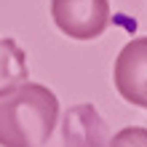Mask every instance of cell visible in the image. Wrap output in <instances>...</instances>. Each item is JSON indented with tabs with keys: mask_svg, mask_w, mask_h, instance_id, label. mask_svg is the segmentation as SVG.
<instances>
[{
	"mask_svg": "<svg viewBox=\"0 0 147 147\" xmlns=\"http://www.w3.org/2000/svg\"><path fill=\"white\" fill-rule=\"evenodd\" d=\"M56 120V94L43 83L24 80L0 96V147H43Z\"/></svg>",
	"mask_w": 147,
	"mask_h": 147,
	"instance_id": "cell-1",
	"label": "cell"
},
{
	"mask_svg": "<svg viewBox=\"0 0 147 147\" xmlns=\"http://www.w3.org/2000/svg\"><path fill=\"white\" fill-rule=\"evenodd\" d=\"M105 147H147V128L144 126H126L115 136H110Z\"/></svg>",
	"mask_w": 147,
	"mask_h": 147,
	"instance_id": "cell-6",
	"label": "cell"
},
{
	"mask_svg": "<svg viewBox=\"0 0 147 147\" xmlns=\"http://www.w3.org/2000/svg\"><path fill=\"white\" fill-rule=\"evenodd\" d=\"M62 136L64 147H105L110 128L94 105H75L64 112Z\"/></svg>",
	"mask_w": 147,
	"mask_h": 147,
	"instance_id": "cell-4",
	"label": "cell"
},
{
	"mask_svg": "<svg viewBox=\"0 0 147 147\" xmlns=\"http://www.w3.org/2000/svg\"><path fill=\"white\" fill-rule=\"evenodd\" d=\"M51 19L72 40H96L110 27V0H51Z\"/></svg>",
	"mask_w": 147,
	"mask_h": 147,
	"instance_id": "cell-2",
	"label": "cell"
},
{
	"mask_svg": "<svg viewBox=\"0 0 147 147\" xmlns=\"http://www.w3.org/2000/svg\"><path fill=\"white\" fill-rule=\"evenodd\" d=\"M30 78V64L13 38H0V96Z\"/></svg>",
	"mask_w": 147,
	"mask_h": 147,
	"instance_id": "cell-5",
	"label": "cell"
},
{
	"mask_svg": "<svg viewBox=\"0 0 147 147\" xmlns=\"http://www.w3.org/2000/svg\"><path fill=\"white\" fill-rule=\"evenodd\" d=\"M112 80L120 99L147 110V35L128 40L112 67Z\"/></svg>",
	"mask_w": 147,
	"mask_h": 147,
	"instance_id": "cell-3",
	"label": "cell"
}]
</instances>
